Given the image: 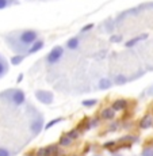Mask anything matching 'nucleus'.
Returning <instances> with one entry per match:
<instances>
[{"label":"nucleus","mask_w":153,"mask_h":156,"mask_svg":"<svg viewBox=\"0 0 153 156\" xmlns=\"http://www.w3.org/2000/svg\"><path fill=\"white\" fill-rule=\"evenodd\" d=\"M25 156H35V152H27Z\"/></svg>","instance_id":"7c9ffc66"},{"label":"nucleus","mask_w":153,"mask_h":156,"mask_svg":"<svg viewBox=\"0 0 153 156\" xmlns=\"http://www.w3.org/2000/svg\"><path fill=\"white\" fill-rule=\"evenodd\" d=\"M138 141V137L137 136H130V134H127V136L122 137V139H119L116 143L122 144V143H127V144H133V143H137Z\"/></svg>","instance_id":"2eb2a0df"},{"label":"nucleus","mask_w":153,"mask_h":156,"mask_svg":"<svg viewBox=\"0 0 153 156\" xmlns=\"http://www.w3.org/2000/svg\"><path fill=\"white\" fill-rule=\"evenodd\" d=\"M129 107V102L126 101V99H116V101H114L113 103H111V109L114 110V112H123V110H126Z\"/></svg>","instance_id":"423d86ee"},{"label":"nucleus","mask_w":153,"mask_h":156,"mask_svg":"<svg viewBox=\"0 0 153 156\" xmlns=\"http://www.w3.org/2000/svg\"><path fill=\"white\" fill-rule=\"evenodd\" d=\"M99 124H100V117H95V118L89 119V125H91V129L99 126Z\"/></svg>","instance_id":"5701e85b"},{"label":"nucleus","mask_w":153,"mask_h":156,"mask_svg":"<svg viewBox=\"0 0 153 156\" xmlns=\"http://www.w3.org/2000/svg\"><path fill=\"white\" fill-rule=\"evenodd\" d=\"M43 126L45 125H43V118H42V115H38L37 118H34L30 122V130H31V133L34 134V136H38V134L43 130Z\"/></svg>","instance_id":"39448f33"},{"label":"nucleus","mask_w":153,"mask_h":156,"mask_svg":"<svg viewBox=\"0 0 153 156\" xmlns=\"http://www.w3.org/2000/svg\"><path fill=\"white\" fill-rule=\"evenodd\" d=\"M64 121V118H61V117H58V118H54V119H52V121H49L46 125L43 126L45 130H49L50 128H53V126H56V125H58L60 122H62Z\"/></svg>","instance_id":"dca6fc26"},{"label":"nucleus","mask_w":153,"mask_h":156,"mask_svg":"<svg viewBox=\"0 0 153 156\" xmlns=\"http://www.w3.org/2000/svg\"><path fill=\"white\" fill-rule=\"evenodd\" d=\"M62 56H64V48L62 46H54L49 52V55L46 56V62L49 65H53V64H56V62H58Z\"/></svg>","instance_id":"f03ea898"},{"label":"nucleus","mask_w":153,"mask_h":156,"mask_svg":"<svg viewBox=\"0 0 153 156\" xmlns=\"http://www.w3.org/2000/svg\"><path fill=\"white\" fill-rule=\"evenodd\" d=\"M94 156H100V155H94Z\"/></svg>","instance_id":"473e14b6"},{"label":"nucleus","mask_w":153,"mask_h":156,"mask_svg":"<svg viewBox=\"0 0 153 156\" xmlns=\"http://www.w3.org/2000/svg\"><path fill=\"white\" fill-rule=\"evenodd\" d=\"M113 156H123V155H121V154H113Z\"/></svg>","instance_id":"2f4dec72"},{"label":"nucleus","mask_w":153,"mask_h":156,"mask_svg":"<svg viewBox=\"0 0 153 156\" xmlns=\"http://www.w3.org/2000/svg\"><path fill=\"white\" fill-rule=\"evenodd\" d=\"M23 60H25V56L18 55V56H12V57H11L10 61H11V64H12V65H19Z\"/></svg>","instance_id":"a211bd4d"},{"label":"nucleus","mask_w":153,"mask_h":156,"mask_svg":"<svg viewBox=\"0 0 153 156\" xmlns=\"http://www.w3.org/2000/svg\"><path fill=\"white\" fill-rule=\"evenodd\" d=\"M122 40H123V38H122V35H111V37H110V41L114 42V44L122 42Z\"/></svg>","instance_id":"393cba45"},{"label":"nucleus","mask_w":153,"mask_h":156,"mask_svg":"<svg viewBox=\"0 0 153 156\" xmlns=\"http://www.w3.org/2000/svg\"><path fill=\"white\" fill-rule=\"evenodd\" d=\"M43 45L45 42L42 40H37L34 44L31 45V46L27 49V55H34V53H37V52H40V50L43 48Z\"/></svg>","instance_id":"1a4fd4ad"},{"label":"nucleus","mask_w":153,"mask_h":156,"mask_svg":"<svg viewBox=\"0 0 153 156\" xmlns=\"http://www.w3.org/2000/svg\"><path fill=\"white\" fill-rule=\"evenodd\" d=\"M10 101L12 102L15 106H22L26 102V94L23 90H12L10 95Z\"/></svg>","instance_id":"20e7f679"},{"label":"nucleus","mask_w":153,"mask_h":156,"mask_svg":"<svg viewBox=\"0 0 153 156\" xmlns=\"http://www.w3.org/2000/svg\"><path fill=\"white\" fill-rule=\"evenodd\" d=\"M113 84L114 83L110 79H107V77H102V79L99 80V83H98V88L102 90V91H106V90L111 88Z\"/></svg>","instance_id":"9d476101"},{"label":"nucleus","mask_w":153,"mask_h":156,"mask_svg":"<svg viewBox=\"0 0 153 156\" xmlns=\"http://www.w3.org/2000/svg\"><path fill=\"white\" fill-rule=\"evenodd\" d=\"M38 40V31L35 30H25V31L19 33L18 35V41H19L20 46L23 48H30L35 41Z\"/></svg>","instance_id":"f257e3e1"},{"label":"nucleus","mask_w":153,"mask_h":156,"mask_svg":"<svg viewBox=\"0 0 153 156\" xmlns=\"http://www.w3.org/2000/svg\"><path fill=\"white\" fill-rule=\"evenodd\" d=\"M127 76L126 75H123V73H118L115 77H114V84H116V86H123V84H126L127 83Z\"/></svg>","instance_id":"f8f14e48"},{"label":"nucleus","mask_w":153,"mask_h":156,"mask_svg":"<svg viewBox=\"0 0 153 156\" xmlns=\"http://www.w3.org/2000/svg\"><path fill=\"white\" fill-rule=\"evenodd\" d=\"M145 38H148V34H142V35H140V37H136V38H133V40L127 41V42L125 44V46L126 48H133L136 44H138L141 40H145Z\"/></svg>","instance_id":"4468645a"},{"label":"nucleus","mask_w":153,"mask_h":156,"mask_svg":"<svg viewBox=\"0 0 153 156\" xmlns=\"http://www.w3.org/2000/svg\"><path fill=\"white\" fill-rule=\"evenodd\" d=\"M8 4H10V0H0V10H4V8H7Z\"/></svg>","instance_id":"bb28decb"},{"label":"nucleus","mask_w":153,"mask_h":156,"mask_svg":"<svg viewBox=\"0 0 153 156\" xmlns=\"http://www.w3.org/2000/svg\"><path fill=\"white\" fill-rule=\"evenodd\" d=\"M92 27H94V23H88V25H85V26H84V27L82 29V33L88 31V30H91Z\"/></svg>","instance_id":"cd10ccee"},{"label":"nucleus","mask_w":153,"mask_h":156,"mask_svg":"<svg viewBox=\"0 0 153 156\" xmlns=\"http://www.w3.org/2000/svg\"><path fill=\"white\" fill-rule=\"evenodd\" d=\"M89 151H91V145H89V144H87V145L84 147V149H83V154H84V155H87Z\"/></svg>","instance_id":"c85d7f7f"},{"label":"nucleus","mask_w":153,"mask_h":156,"mask_svg":"<svg viewBox=\"0 0 153 156\" xmlns=\"http://www.w3.org/2000/svg\"><path fill=\"white\" fill-rule=\"evenodd\" d=\"M141 156H153V147H145L141 151Z\"/></svg>","instance_id":"412c9836"},{"label":"nucleus","mask_w":153,"mask_h":156,"mask_svg":"<svg viewBox=\"0 0 153 156\" xmlns=\"http://www.w3.org/2000/svg\"><path fill=\"white\" fill-rule=\"evenodd\" d=\"M0 61H2V57H0Z\"/></svg>","instance_id":"f704fd0d"},{"label":"nucleus","mask_w":153,"mask_h":156,"mask_svg":"<svg viewBox=\"0 0 153 156\" xmlns=\"http://www.w3.org/2000/svg\"><path fill=\"white\" fill-rule=\"evenodd\" d=\"M35 98L43 105H52L54 101V95L50 91H45V90H38L35 91Z\"/></svg>","instance_id":"7ed1b4c3"},{"label":"nucleus","mask_w":153,"mask_h":156,"mask_svg":"<svg viewBox=\"0 0 153 156\" xmlns=\"http://www.w3.org/2000/svg\"><path fill=\"white\" fill-rule=\"evenodd\" d=\"M22 79H23V73H20L19 76H18V79H16V83H20L22 82Z\"/></svg>","instance_id":"c756f323"},{"label":"nucleus","mask_w":153,"mask_h":156,"mask_svg":"<svg viewBox=\"0 0 153 156\" xmlns=\"http://www.w3.org/2000/svg\"><path fill=\"white\" fill-rule=\"evenodd\" d=\"M116 144H118V143L114 141V140H111V141H106L103 144V148L107 149V151H111L113 148H115V147H116Z\"/></svg>","instance_id":"aec40b11"},{"label":"nucleus","mask_w":153,"mask_h":156,"mask_svg":"<svg viewBox=\"0 0 153 156\" xmlns=\"http://www.w3.org/2000/svg\"><path fill=\"white\" fill-rule=\"evenodd\" d=\"M7 69H8V68H7V64H5V62L2 60V61H0V77L4 76L5 72H7Z\"/></svg>","instance_id":"4be33fe9"},{"label":"nucleus","mask_w":153,"mask_h":156,"mask_svg":"<svg viewBox=\"0 0 153 156\" xmlns=\"http://www.w3.org/2000/svg\"><path fill=\"white\" fill-rule=\"evenodd\" d=\"M72 156H77V155H72Z\"/></svg>","instance_id":"72a5a7b5"},{"label":"nucleus","mask_w":153,"mask_h":156,"mask_svg":"<svg viewBox=\"0 0 153 156\" xmlns=\"http://www.w3.org/2000/svg\"><path fill=\"white\" fill-rule=\"evenodd\" d=\"M84 107H94L95 105H98V99H85L82 102Z\"/></svg>","instance_id":"6ab92c4d"},{"label":"nucleus","mask_w":153,"mask_h":156,"mask_svg":"<svg viewBox=\"0 0 153 156\" xmlns=\"http://www.w3.org/2000/svg\"><path fill=\"white\" fill-rule=\"evenodd\" d=\"M118 126H119L118 122H113V124L109 126V129H107V132H115L116 129H118Z\"/></svg>","instance_id":"a878e982"},{"label":"nucleus","mask_w":153,"mask_h":156,"mask_svg":"<svg viewBox=\"0 0 153 156\" xmlns=\"http://www.w3.org/2000/svg\"><path fill=\"white\" fill-rule=\"evenodd\" d=\"M140 128L141 129H149V128H152L153 126V117H152V114H145V115L141 118V121H140Z\"/></svg>","instance_id":"0eeeda50"},{"label":"nucleus","mask_w":153,"mask_h":156,"mask_svg":"<svg viewBox=\"0 0 153 156\" xmlns=\"http://www.w3.org/2000/svg\"><path fill=\"white\" fill-rule=\"evenodd\" d=\"M58 145L60 147H64V148L71 147L72 145V140L67 136V134H61V137H60V140H58Z\"/></svg>","instance_id":"ddd939ff"},{"label":"nucleus","mask_w":153,"mask_h":156,"mask_svg":"<svg viewBox=\"0 0 153 156\" xmlns=\"http://www.w3.org/2000/svg\"><path fill=\"white\" fill-rule=\"evenodd\" d=\"M115 118V112L111 109V107H106V109L102 110L100 113V119H106V121H111V119Z\"/></svg>","instance_id":"6e6552de"},{"label":"nucleus","mask_w":153,"mask_h":156,"mask_svg":"<svg viewBox=\"0 0 153 156\" xmlns=\"http://www.w3.org/2000/svg\"><path fill=\"white\" fill-rule=\"evenodd\" d=\"M0 156H12V152L5 147H0Z\"/></svg>","instance_id":"b1692460"},{"label":"nucleus","mask_w":153,"mask_h":156,"mask_svg":"<svg viewBox=\"0 0 153 156\" xmlns=\"http://www.w3.org/2000/svg\"><path fill=\"white\" fill-rule=\"evenodd\" d=\"M65 134H67V136L69 137V139L72 140V141H73V140H77V139H79V137H80V132L77 130L76 128H75V129H71V130H69V132H67V133H65Z\"/></svg>","instance_id":"f3484780"},{"label":"nucleus","mask_w":153,"mask_h":156,"mask_svg":"<svg viewBox=\"0 0 153 156\" xmlns=\"http://www.w3.org/2000/svg\"><path fill=\"white\" fill-rule=\"evenodd\" d=\"M79 45H80V38L79 37H73V38H71V40H68L67 48L69 50H76L77 48H79Z\"/></svg>","instance_id":"9b49d317"}]
</instances>
